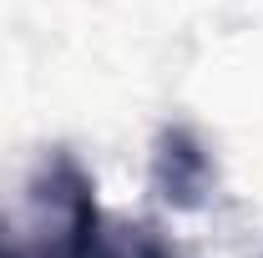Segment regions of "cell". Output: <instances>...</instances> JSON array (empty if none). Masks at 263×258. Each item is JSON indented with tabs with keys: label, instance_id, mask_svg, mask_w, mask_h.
Instances as JSON below:
<instances>
[{
	"label": "cell",
	"instance_id": "1",
	"mask_svg": "<svg viewBox=\"0 0 263 258\" xmlns=\"http://www.w3.org/2000/svg\"><path fill=\"white\" fill-rule=\"evenodd\" d=\"M97 197L91 177L76 167V157H46L26 188V223L15 238H5L10 258H91L97 248Z\"/></svg>",
	"mask_w": 263,
	"mask_h": 258
},
{
	"label": "cell",
	"instance_id": "2",
	"mask_svg": "<svg viewBox=\"0 0 263 258\" xmlns=\"http://www.w3.org/2000/svg\"><path fill=\"white\" fill-rule=\"evenodd\" d=\"M152 182L172 208H202L213 193V162L202 152L193 132L172 127L157 137V157H152Z\"/></svg>",
	"mask_w": 263,
	"mask_h": 258
},
{
	"label": "cell",
	"instance_id": "3",
	"mask_svg": "<svg viewBox=\"0 0 263 258\" xmlns=\"http://www.w3.org/2000/svg\"><path fill=\"white\" fill-rule=\"evenodd\" d=\"M91 258H177V253H172V243H167L157 228L132 223V228H106V233H97Z\"/></svg>",
	"mask_w": 263,
	"mask_h": 258
},
{
	"label": "cell",
	"instance_id": "4",
	"mask_svg": "<svg viewBox=\"0 0 263 258\" xmlns=\"http://www.w3.org/2000/svg\"><path fill=\"white\" fill-rule=\"evenodd\" d=\"M0 258H10V253H5V238H0Z\"/></svg>",
	"mask_w": 263,
	"mask_h": 258
}]
</instances>
